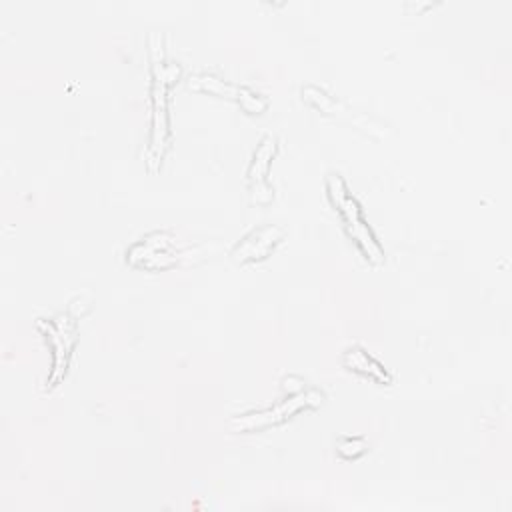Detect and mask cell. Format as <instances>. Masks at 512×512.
I'll return each instance as SVG.
<instances>
[{"mask_svg":"<svg viewBox=\"0 0 512 512\" xmlns=\"http://www.w3.org/2000/svg\"><path fill=\"white\" fill-rule=\"evenodd\" d=\"M326 190H328V198L330 202L338 208V212L342 214V220L346 224L348 234L352 236V240L356 242V246L362 250V254L366 256V260L380 264L384 260V250L380 248V244L376 242L372 230L368 228L360 204L356 202V198L348 192L346 182L338 176V174H330L326 180Z\"/></svg>","mask_w":512,"mask_h":512,"instance_id":"cell-1","label":"cell"},{"mask_svg":"<svg viewBox=\"0 0 512 512\" xmlns=\"http://www.w3.org/2000/svg\"><path fill=\"white\" fill-rule=\"evenodd\" d=\"M322 402V394L316 390H308V392H300L268 410H260V412H252V414H244L240 418L234 420V428L236 430H262L268 426H276L284 420H288L290 416H294L296 412L304 410V408H314Z\"/></svg>","mask_w":512,"mask_h":512,"instance_id":"cell-2","label":"cell"},{"mask_svg":"<svg viewBox=\"0 0 512 512\" xmlns=\"http://www.w3.org/2000/svg\"><path fill=\"white\" fill-rule=\"evenodd\" d=\"M178 260V250L168 234L156 232L152 236L136 242L128 252V262L132 266L148 268V270H164L174 266Z\"/></svg>","mask_w":512,"mask_h":512,"instance_id":"cell-3","label":"cell"},{"mask_svg":"<svg viewBox=\"0 0 512 512\" xmlns=\"http://www.w3.org/2000/svg\"><path fill=\"white\" fill-rule=\"evenodd\" d=\"M284 240V230L274 224H264L248 232L232 250V258L240 264L258 262L270 256L274 248Z\"/></svg>","mask_w":512,"mask_h":512,"instance_id":"cell-4","label":"cell"},{"mask_svg":"<svg viewBox=\"0 0 512 512\" xmlns=\"http://www.w3.org/2000/svg\"><path fill=\"white\" fill-rule=\"evenodd\" d=\"M274 150H276V140L274 136H266L258 148L254 150V158H252V164H250V170H248V180L254 184V190H256V200L262 192H266V196L272 198V188L268 186L266 182V176H268V168H270V160L274 156Z\"/></svg>","mask_w":512,"mask_h":512,"instance_id":"cell-5","label":"cell"},{"mask_svg":"<svg viewBox=\"0 0 512 512\" xmlns=\"http://www.w3.org/2000/svg\"><path fill=\"white\" fill-rule=\"evenodd\" d=\"M344 362H346V366H348L350 370L362 372V374H366V376H370V378H376V380H380V382H388V380H390V376L384 372V368H382L374 358H370L368 352H364L362 348H350V350H346Z\"/></svg>","mask_w":512,"mask_h":512,"instance_id":"cell-6","label":"cell"},{"mask_svg":"<svg viewBox=\"0 0 512 512\" xmlns=\"http://www.w3.org/2000/svg\"><path fill=\"white\" fill-rule=\"evenodd\" d=\"M338 454L342 456V458H346V460H352V458H358L360 454H364V450H366V442H364V438H350V436H344V438H340L338 440Z\"/></svg>","mask_w":512,"mask_h":512,"instance_id":"cell-7","label":"cell"}]
</instances>
